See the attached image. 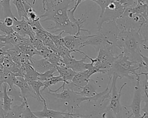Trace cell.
Wrapping results in <instances>:
<instances>
[{"mask_svg":"<svg viewBox=\"0 0 148 118\" xmlns=\"http://www.w3.org/2000/svg\"><path fill=\"white\" fill-rule=\"evenodd\" d=\"M73 0H51L50 2L45 1V12L40 16V21L43 22L51 20L54 22L53 27L47 28V31L51 33L61 32L69 35H80L81 31L86 32L91 34L89 30L83 28V24L86 19H83L84 14L82 17L73 22L68 14V10L69 4Z\"/></svg>","mask_w":148,"mask_h":118,"instance_id":"1","label":"cell"},{"mask_svg":"<svg viewBox=\"0 0 148 118\" xmlns=\"http://www.w3.org/2000/svg\"><path fill=\"white\" fill-rule=\"evenodd\" d=\"M147 41H146L139 31L129 29L120 30L118 34L116 47L122 49L124 54L131 61L138 62V64L143 62L141 57L140 46H142L146 50L147 49Z\"/></svg>","mask_w":148,"mask_h":118,"instance_id":"2","label":"cell"},{"mask_svg":"<svg viewBox=\"0 0 148 118\" xmlns=\"http://www.w3.org/2000/svg\"><path fill=\"white\" fill-rule=\"evenodd\" d=\"M142 68L148 70L147 61L143 60V62L139 64L136 61H131L122 51L119 55L114 57L112 67L106 74L109 75V78L114 76L117 78L122 79L125 77L130 80H134V78L141 75L140 73H137L136 71H140Z\"/></svg>","mask_w":148,"mask_h":118,"instance_id":"3","label":"cell"},{"mask_svg":"<svg viewBox=\"0 0 148 118\" xmlns=\"http://www.w3.org/2000/svg\"><path fill=\"white\" fill-rule=\"evenodd\" d=\"M119 31L115 21L105 23L97 33L89 35L83 43V47L87 45L92 46L96 52L106 46H112L114 47Z\"/></svg>","mask_w":148,"mask_h":118,"instance_id":"4","label":"cell"},{"mask_svg":"<svg viewBox=\"0 0 148 118\" xmlns=\"http://www.w3.org/2000/svg\"><path fill=\"white\" fill-rule=\"evenodd\" d=\"M119 30L133 29L140 31L141 28L147 24V20L142 16L133 13L127 8L122 16L116 21Z\"/></svg>","mask_w":148,"mask_h":118,"instance_id":"5","label":"cell"},{"mask_svg":"<svg viewBox=\"0 0 148 118\" xmlns=\"http://www.w3.org/2000/svg\"><path fill=\"white\" fill-rule=\"evenodd\" d=\"M113 46H106L99 49L97 57L95 58L89 57L85 53L79 51V53L85 56L93 64V65L99 69L109 70L112 65L115 56L113 53Z\"/></svg>","mask_w":148,"mask_h":118,"instance_id":"6","label":"cell"},{"mask_svg":"<svg viewBox=\"0 0 148 118\" xmlns=\"http://www.w3.org/2000/svg\"><path fill=\"white\" fill-rule=\"evenodd\" d=\"M125 9L126 8L122 5L119 1H114L110 2L105 8L103 12L100 14L97 21L98 31L101 29L104 23L116 21L122 16Z\"/></svg>","mask_w":148,"mask_h":118,"instance_id":"7","label":"cell"},{"mask_svg":"<svg viewBox=\"0 0 148 118\" xmlns=\"http://www.w3.org/2000/svg\"><path fill=\"white\" fill-rule=\"evenodd\" d=\"M117 79L118 78L114 76H112V83L110 84V87L109 88L110 102L105 109L110 110L115 115L116 118H119L123 116V106L120 103L121 91L123 87L127 85V83H124L118 91L116 87V82Z\"/></svg>","mask_w":148,"mask_h":118,"instance_id":"8","label":"cell"},{"mask_svg":"<svg viewBox=\"0 0 148 118\" xmlns=\"http://www.w3.org/2000/svg\"><path fill=\"white\" fill-rule=\"evenodd\" d=\"M140 75L135 78L136 84L134 89L133 98L131 104L128 106V107L131 109V113L127 108L124 106V108L127 110V117L130 118H140L141 117L140 104L141 102L143 101V96L142 94V88L140 84Z\"/></svg>","mask_w":148,"mask_h":118,"instance_id":"9","label":"cell"},{"mask_svg":"<svg viewBox=\"0 0 148 118\" xmlns=\"http://www.w3.org/2000/svg\"><path fill=\"white\" fill-rule=\"evenodd\" d=\"M90 35V34H89ZM89 35H67L62 38L64 45L71 52L79 53Z\"/></svg>","mask_w":148,"mask_h":118,"instance_id":"10","label":"cell"},{"mask_svg":"<svg viewBox=\"0 0 148 118\" xmlns=\"http://www.w3.org/2000/svg\"><path fill=\"white\" fill-rule=\"evenodd\" d=\"M87 70L76 72L72 80L68 83V89L75 92L80 91L90 79Z\"/></svg>","mask_w":148,"mask_h":118,"instance_id":"11","label":"cell"},{"mask_svg":"<svg viewBox=\"0 0 148 118\" xmlns=\"http://www.w3.org/2000/svg\"><path fill=\"white\" fill-rule=\"evenodd\" d=\"M13 19L14 22L12 27L14 32L23 37L27 35L29 38L32 37L35 34L31 27L25 20H18L16 17Z\"/></svg>","mask_w":148,"mask_h":118,"instance_id":"12","label":"cell"},{"mask_svg":"<svg viewBox=\"0 0 148 118\" xmlns=\"http://www.w3.org/2000/svg\"><path fill=\"white\" fill-rule=\"evenodd\" d=\"M14 85L16 86L20 89V94L23 98L32 97L37 100V96L34 91L32 89L30 84L23 78L17 76Z\"/></svg>","mask_w":148,"mask_h":118,"instance_id":"13","label":"cell"},{"mask_svg":"<svg viewBox=\"0 0 148 118\" xmlns=\"http://www.w3.org/2000/svg\"><path fill=\"white\" fill-rule=\"evenodd\" d=\"M87 57L84 56V57L80 60H76L71 54L68 55L62 58L63 63L68 67L71 68L75 72H79L86 70L85 61Z\"/></svg>","mask_w":148,"mask_h":118,"instance_id":"14","label":"cell"},{"mask_svg":"<svg viewBox=\"0 0 148 118\" xmlns=\"http://www.w3.org/2000/svg\"><path fill=\"white\" fill-rule=\"evenodd\" d=\"M30 65L39 73H43L55 67V66L51 64L47 60L44 58L37 60L32 57L30 60Z\"/></svg>","mask_w":148,"mask_h":118,"instance_id":"15","label":"cell"},{"mask_svg":"<svg viewBox=\"0 0 148 118\" xmlns=\"http://www.w3.org/2000/svg\"><path fill=\"white\" fill-rule=\"evenodd\" d=\"M43 103L44 105L43 110L33 112L39 118H57L65 113V112L49 109L47 108L46 101L43 102Z\"/></svg>","mask_w":148,"mask_h":118,"instance_id":"16","label":"cell"},{"mask_svg":"<svg viewBox=\"0 0 148 118\" xmlns=\"http://www.w3.org/2000/svg\"><path fill=\"white\" fill-rule=\"evenodd\" d=\"M97 83L92 79H89L87 83L83 87V89L79 92H76L79 95L85 97H94L98 94L97 91Z\"/></svg>","mask_w":148,"mask_h":118,"instance_id":"17","label":"cell"},{"mask_svg":"<svg viewBox=\"0 0 148 118\" xmlns=\"http://www.w3.org/2000/svg\"><path fill=\"white\" fill-rule=\"evenodd\" d=\"M24 100L19 105L12 106L11 109L5 114L3 118H23L22 113L25 106L27 98H23Z\"/></svg>","mask_w":148,"mask_h":118,"instance_id":"18","label":"cell"},{"mask_svg":"<svg viewBox=\"0 0 148 118\" xmlns=\"http://www.w3.org/2000/svg\"><path fill=\"white\" fill-rule=\"evenodd\" d=\"M8 84L6 83L2 84V106L3 109L5 112V114L11 109L13 102L14 101L12 97H10L8 93Z\"/></svg>","mask_w":148,"mask_h":118,"instance_id":"19","label":"cell"},{"mask_svg":"<svg viewBox=\"0 0 148 118\" xmlns=\"http://www.w3.org/2000/svg\"><path fill=\"white\" fill-rule=\"evenodd\" d=\"M129 8L133 13L142 16L147 20V3L137 2L134 6Z\"/></svg>","mask_w":148,"mask_h":118,"instance_id":"20","label":"cell"},{"mask_svg":"<svg viewBox=\"0 0 148 118\" xmlns=\"http://www.w3.org/2000/svg\"><path fill=\"white\" fill-rule=\"evenodd\" d=\"M28 83L30 84L32 89L36 94L37 96V101L40 102H43L45 101L46 99L43 98L40 93V88L44 86V82L40 80H35L31 82Z\"/></svg>","mask_w":148,"mask_h":118,"instance_id":"21","label":"cell"},{"mask_svg":"<svg viewBox=\"0 0 148 118\" xmlns=\"http://www.w3.org/2000/svg\"><path fill=\"white\" fill-rule=\"evenodd\" d=\"M39 75V73L36 71L30 64H28L27 67L26 72L24 76V79L28 83H29L32 81L38 80Z\"/></svg>","mask_w":148,"mask_h":118,"instance_id":"22","label":"cell"},{"mask_svg":"<svg viewBox=\"0 0 148 118\" xmlns=\"http://www.w3.org/2000/svg\"><path fill=\"white\" fill-rule=\"evenodd\" d=\"M12 3L16 8L18 16V20H25L27 19V14L25 10L23 0H13Z\"/></svg>","mask_w":148,"mask_h":118,"instance_id":"23","label":"cell"},{"mask_svg":"<svg viewBox=\"0 0 148 118\" xmlns=\"http://www.w3.org/2000/svg\"><path fill=\"white\" fill-rule=\"evenodd\" d=\"M10 1L11 0H0V4L2 8L4 17H11L14 18L15 17L12 12Z\"/></svg>","mask_w":148,"mask_h":118,"instance_id":"24","label":"cell"},{"mask_svg":"<svg viewBox=\"0 0 148 118\" xmlns=\"http://www.w3.org/2000/svg\"><path fill=\"white\" fill-rule=\"evenodd\" d=\"M64 80L59 75V76H53L52 78H51L50 79H49L48 80L45 81L44 82V86L42 90H40V93L42 94V93L46 90V89H47L48 87H50V86H53V85H55L57 83H59V82H63Z\"/></svg>","mask_w":148,"mask_h":118,"instance_id":"25","label":"cell"},{"mask_svg":"<svg viewBox=\"0 0 148 118\" xmlns=\"http://www.w3.org/2000/svg\"><path fill=\"white\" fill-rule=\"evenodd\" d=\"M56 72H57V71H56V67H54L51 69L45 71L43 73H40L38 76V80H40L42 82L48 80L51 78H52L56 74Z\"/></svg>","mask_w":148,"mask_h":118,"instance_id":"26","label":"cell"},{"mask_svg":"<svg viewBox=\"0 0 148 118\" xmlns=\"http://www.w3.org/2000/svg\"><path fill=\"white\" fill-rule=\"evenodd\" d=\"M80 114V116L82 118H104V116L105 114V109L103 111H96L92 112L88 114L83 115Z\"/></svg>","mask_w":148,"mask_h":118,"instance_id":"27","label":"cell"},{"mask_svg":"<svg viewBox=\"0 0 148 118\" xmlns=\"http://www.w3.org/2000/svg\"><path fill=\"white\" fill-rule=\"evenodd\" d=\"M23 118H39L36 116L34 112L31 110L29 108V106L28 104L27 100L25 102V106L22 113Z\"/></svg>","mask_w":148,"mask_h":118,"instance_id":"28","label":"cell"},{"mask_svg":"<svg viewBox=\"0 0 148 118\" xmlns=\"http://www.w3.org/2000/svg\"><path fill=\"white\" fill-rule=\"evenodd\" d=\"M91 1L96 3L97 5H98L100 6L101 10V14H102L105 8L110 2L114 1H119V0H91Z\"/></svg>","mask_w":148,"mask_h":118,"instance_id":"29","label":"cell"},{"mask_svg":"<svg viewBox=\"0 0 148 118\" xmlns=\"http://www.w3.org/2000/svg\"><path fill=\"white\" fill-rule=\"evenodd\" d=\"M14 32L12 27H8L3 22L0 25V34H3L4 35H8Z\"/></svg>","mask_w":148,"mask_h":118,"instance_id":"30","label":"cell"},{"mask_svg":"<svg viewBox=\"0 0 148 118\" xmlns=\"http://www.w3.org/2000/svg\"><path fill=\"white\" fill-rule=\"evenodd\" d=\"M52 52H53L52 50H51L49 47L45 46L43 49H42L40 50L39 51V56H42L43 58L47 59Z\"/></svg>","mask_w":148,"mask_h":118,"instance_id":"31","label":"cell"},{"mask_svg":"<svg viewBox=\"0 0 148 118\" xmlns=\"http://www.w3.org/2000/svg\"><path fill=\"white\" fill-rule=\"evenodd\" d=\"M119 2L126 8L134 6L136 4L135 0H119Z\"/></svg>","mask_w":148,"mask_h":118,"instance_id":"32","label":"cell"},{"mask_svg":"<svg viewBox=\"0 0 148 118\" xmlns=\"http://www.w3.org/2000/svg\"><path fill=\"white\" fill-rule=\"evenodd\" d=\"M73 1H75V5H74V6H73L72 8H71V9H68V10H69V11L72 14H74V13H75V10H76V9L77 8L78 6H79L82 2L85 1H86V0H73ZM90 1H91V0H90Z\"/></svg>","mask_w":148,"mask_h":118,"instance_id":"33","label":"cell"},{"mask_svg":"<svg viewBox=\"0 0 148 118\" xmlns=\"http://www.w3.org/2000/svg\"><path fill=\"white\" fill-rule=\"evenodd\" d=\"M3 22L8 27H12L13 24L14 19L11 17H5Z\"/></svg>","mask_w":148,"mask_h":118,"instance_id":"34","label":"cell"},{"mask_svg":"<svg viewBox=\"0 0 148 118\" xmlns=\"http://www.w3.org/2000/svg\"><path fill=\"white\" fill-rule=\"evenodd\" d=\"M105 114L104 116V118H116L115 115L110 110L105 109Z\"/></svg>","mask_w":148,"mask_h":118,"instance_id":"35","label":"cell"},{"mask_svg":"<svg viewBox=\"0 0 148 118\" xmlns=\"http://www.w3.org/2000/svg\"><path fill=\"white\" fill-rule=\"evenodd\" d=\"M5 115V112L3 109L2 101L1 100L0 98V118H3Z\"/></svg>","mask_w":148,"mask_h":118,"instance_id":"36","label":"cell"},{"mask_svg":"<svg viewBox=\"0 0 148 118\" xmlns=\"http://www.w3.org/2000/svg\"><path fill=\"white\" fill-rule=\"evenodd\" d=\"M137 2H143L147 3V0H137Z\"/></svg>","mask_w":148,"mask_h":118,"instance_id":"37","label":"cell"},{"mask_svg":"<svg viewBox=\"0 0 148 118\" xmlns=\"http://www.w3.org/2000/svg\"><path fill=\"white\" fill-rule=\"evenodd\" d=\"M45 1H46V0H42V6H43V9H44V8H45Z\"/></svg>","mask_w":148,"mask_h":118,"instance_id":"38","label":"cell"},{"mask_svg":"<svg viewBox=\"0 0 148 118\" xmlns=\"http://www.w3.org/2000/svg\"><path fill=\"white\" fill-rule=\"evenodd\" d=\"M2 95H3V93H2V91H0V98H2Z\"/></svg>","mask_w":148,"mask_h":118,"instance_id":"39","label":"cell"},{"mask_svg":"<svg viewBox=\"0 0 148 118\" xmlns=\"http://www.w3.org/2000/svg\"><path fill=\"white\" fill-rule=\"evenodd\" d=\"M2 23H3V21H2V20H1L0 19V25H1Z\"/></svg>","mask_w":148,"mask_h":118,"instance_id":"40","label":"cell"},{"mask_svg":"<svg viewBox=\"0 0 148 118\" xmlns=\"http://www.w3.org/2000/svg\"><path fill=\"white\" fill-rule=\"evenodd\" d=\"M119 118H123V116H121V117H119Z\"/></svg>","mask_w":148,"mask_h":118,"instance_id":"41","label":"cell"}]
</instances>
